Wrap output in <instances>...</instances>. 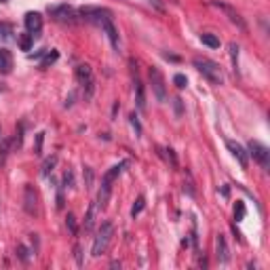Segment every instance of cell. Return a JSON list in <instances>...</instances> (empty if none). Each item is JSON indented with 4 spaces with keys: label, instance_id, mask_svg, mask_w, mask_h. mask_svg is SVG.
Instances as JSON below:
<instances>
[{
    "label": "cell",
    "instance_id": "1",
    "mask_svg": "<svg viewBox=\"0 0 270 270\" xmlns=\"http://www.w3.org/2000/svg\"><path fill=\"white\" fill-rule=\"evenodd\" d=\"M194 66L196 70L201 72L205 78H207L209 83L213 85H222V81H224V76H222V70L216 61H211L207 57H194Z\"/></svg>",
    "mask_w": 270,
    "mask_h": 270
},
{
    "label": "cell",
    "instance_id": "2",
    "mask_svg": "<svg viewBox=\"0 0 270 270\" xmlns=\"http://www.w3.org/2000/svg\"><path fill=\"white\" fill-rule=\"evenodd\" d=\"M112 236H114V224H112V222H104L101 228L97 230L95 241H93V256L95 258L101 256V253H106L110 241H112Z\"/></svg>",
    "mask_w": 270,
    "mask_h": 270
},
{
    "label": "cell",
    "instance_id": "3",
    "mask_svg": "<svg viewBox=\"0 0 270 270\" xmlns=\"http://www.w3.org/2000/svg\"><path fill=\"white\" fill-rule=\"evenodd\" d=\"M76 81L83 85L85 99H91L93 93H95V78H93V70H91V66H87V63H81V66H76Z\"/></svg>",
    "mask_w": 270,
    "mask_h": 270
},
{
    "label": "cell",
    "instance_id": "4",
    "mask_svg": "<svg viewBox=\"0 0 270 270\" xmlns=\"http://www.w3.org/2000/svg\"><path fill=\"white\" fill-rule=\"evenodd\" d=\"M78 15H83V19L97 23V26H101L106 19H112V11L101 9V6H83V9H78Z\"/></svg>",
    "mask_w": 270,
    "mask_h": 270
},
{
    "label": "cell",
    "instance_id": "5",
    "mask_svg": "<svg viewBox=\"0 0 270 270\" xmlns=\"http://www.w3.org/2000/svg\"><path fill=\"white\" fill-rule=\"evenodd\" d=\"M51 13V17L55 21H59V23H68V26H74V23L78 21V11H74L72 6H68V4H57V6H51L49 9Z\"/></svg>",
    "mask_w": 270,
    "mask_h": 270
},
{
    "label": "cell",
    "instance_id": "6",
    "mask_svg": "<svg viewBox=\"0 0 270 270\" xmlns=\"http://www.w3.org/2000/svg\"><path fill=\"white\" fill-rule=\"evenodd\" d=\"M211 6H216V9H220V11H224L226 15H228V19L234 23L239 30H243V32H247V23H245V19L241 17V13L234 9V6H230V4H224V2H218V0H213L211 2Z\"/></svg>",
    "mask_w": 270,
    "mask_h": 270
},
{
    "label": "cell",
    "instance_id": "7",
    "mask_svg": "<svg viewBox=\"0 0 270 270\" xmlns=\"http://www.w3.org/2000/svg\"><path fill=\"white\" fill-rule=\"evenodd\" d=\"M150 83H152V91L158 101H167V89H165V78L158 72V68H150Z\"/></svg>",
    "mask_w": 270,
    "mask_h": 270
},
{
    "label": "cell",
    "instance_id": "8",
    "mask_svg": "<svg viewBox=\"0 0 270 270\" xmlns=\"http://www.w3.org/2000/svg\"><path fill=\"white\" fill-rule=\"evenodd\" d=\"M131 74H133V81H135V97H137V108L144 110L146 108V93H144V83L139 81V74H137V63L131 61Z\"/></svg>",
    "mask_w": 270,
    "mask_h": 270
},
{
    "label": "cell",
    "instance_id": "9",
    "mask_svg": "<svg viewBox=\"0 0 270 270\" xmlns=\"http://www.w3.org/2000/svg\"><path fill=\"white\" fill-rule=\"evenodd\" d=\"M256 161L264 167V169H268V158H270V152H268V148L266 146H262L260 141H249V152Z\"/></svg>",
    "mask_w": 270,
    "mask_h": 270
},
{
    "label": "cell",
    "instance_id": "10",
    "mask_svg": "<svg viewBox=\"0 0 270 270\" xmlns=\"http://www.w3.org/2000/svg\"><path fill=\"white\" fill-rule=\"evenodd\" d=\"M23 207L30 216L38 213V192L34 190V186H26V190H23Z\"/></svg>",
    "mask_w": 270,
    "mask_h": 270
},
{
    "label": "cell",
    "instance_id": "11",
    "mask_svg": "<svg viewBox=\"0 0 270 270\" xmlns=\"http://www.w3.org/2000/svg\"><path fill=\"white\" fill-rule=\"evenodd\" d=\"M226 146H228L230 152H232V156L236 158V161H239V165L243 167V169H247V165H249V154H247V150H245L241 144L232 141V139H228Z\"/></svg>",
    "mask_w": 270,
    "mask_h": 270
},
{
    "label": "cell",
    "instance_id": "12",
    "mask_svg": "<svg viewBox=\"0 0 270 270\" xmlns=\"http://www.w3.org/2000/svg\"><path fill=\"white\" fill-rule=\"evenodd\" d=\"M216 256H218V262H220V264H228V260H230V251H228L226 239H224L222 234L216 236Z\"/></svg>",
    "mask_w": 270,
    "mask_h": 270
},
{
    "label": "cell",
    "instance_id": "13",
    "mask_svg": "<svg viewBox=\"0 0 270 270\" xmlns=\"http://www.w3.org/2000/svg\"><path fill=\"white\" fill-rule=\"evenodd\" d=\"M26 28L30 34H38L43 28V17H41V13H26Z\"/></svg>",
    "mask_w": 270,
    "mask_h": 270
},
{
    "label": "cell",
    "instance_id": "14",
    "mask_svg": "<svg viewBox=\"0 0 270 270\" xmlns=\"http://www.w3.org/2000/svg\"><path fill=\"white\" fill-rule=\"evenodd\" d=\"M101 28H104V32H106L108 38H110V43H112V49H114V51L121 49V41H118V32H116V28H114L112 19H106L104 23H101Z\"/></svg>",
    "mask_w": 270,
    "mask_h": 270
},
{
    "label": "cell",
    "instance_id": "15",
    "mask_svg": "<svg viewBox=\"0 0 270 270\" xmlns=\"http://www.w3.org/2000/svg\"><path fill=\"white\" fill-rule=\"evenodd\" d=\"M13 70V57L6 49H0V74H9Z\"/></svg>",
    "mask_w": 270,
    "mask_h": 270
},
{
    "label": "cell",
    "instance_id": "16",
    "mask_svg": "<svg viewBox=\"0 0 270 270\" xmlns=\"http://www.w3.org/2000/svg\"><path fill=\"white\" fill-rule=\"evenodd\" d=\"M127 163H118V165H114L112 169H110L106 176H104V180H101V184H106V186H112V181L121 176V171H123V167H125Z\"/></svg>",
    "mask_w": 270,
    "mask_h": 270
},
{
    "label": "cell",
    "instance_id": "17",
    "mask_svg": "<svg viewBox=\"0 0 270 270\" xmlns=\"http://www.w3.org/2000/svg\"><path fill=\"white\" fill-rule=\"evenodd\" d=\"M95 216H97V203H91L85 216V230H93L95 226Z\"/></svg>",
    "mask_w": 270,
    "mask_h": 270
},
{
    "label": "cell",
    "instance_id": "18",
    "mask_svg": "<svg viewBox=\"0 0 270 270\" xmlns=\"http://www.w3.org/2000/svg\"><path fill=\"white\" fill-rule=\"evenodd\" d=\"M17 43H19V49L21 51H30L32 49V45H34V34H19L17 36Z\"/></svg>",
    "mask_w": 270,
    "mask_h": 270
},
{
    "label": "cell",
    "instance_id": "19",
    "mask_svg": "<svg viewBox=\"0 0 270 270\" xmlns=\"http://www.w3.org/2000/svg\"><path fill=\"white\" fill-rule=\"evenodd\" d=\"M201 43L207 45L209 49H220V38L216 34H209V32H205V34H201Z\"/></svg>",
    "mask_w": 270,
    "mask_h": 270
},
{
    "label": "cell",
    "instance_id": "20",
    "mask_svg": "<svg viewBox=\"0 0 270 270\" xmlns=\"http://www.w3.org/2000/svg\"><path fill=\"white\" fill-rule=\"evenodd\" d=\"M158 154H161L171 167H178V158H176V154H173L171 148H158Z\"/></svg>",
    "mask_w": 270,
    "mask_h": 270
},
{
    "label": "cell",
    "instance_id": "21",
    "mask_svg": "<svg viewBox=\"0 0 270 270\" xmlns=\"http://www.w3.org/2000/svg\"><path fill=\"white\" fill-rule=\"evenodd\" d=\"M146 207V198L144 196H137V201L133 203V207H131V218H137L141 211H144Z\"/></svg>",
    "mask_w": 270,
    "mask_h": 270
},
{
    "label": "cell",
    "instance_id": "22",
    "mask_svg": "<svg viewBox=\"0 0 270 270\" xmlns=\"http://www.w3.org/2000/svg\"><path fill=\"white\" fill-rule=\"evenodd\" d=\"M55 165H57V156H49V158H46V161L43 163V176H45V178L55 169Z\"/></svg>",
    "mask_w": 270,
    "mask_h": 270
},
{
    "label": "cell",
    "instance_id": "23",
    "mask_svg": "<svg viewBox=\"0 0 270 270\" xmlns=\"http://www.w3.org/2000/svg\"><path fill=\"white\" fill-rule=\"evenodd\" d=\"M66 226H68V230H70V234H72V236H76V234H78V226H76V218L72 216V213H68V218H66Z\"/></svg>",
    "mask_w": 270,
    "mask_h": 270
},
{
    "label": "cell",
    "instance_id": "24",
    "mask_svg": "<svg viewBox=\"0 0 270 270\" xmlns=\"http://www.w3.org/2000/svg\"><path fill=\"white\" fill-rule=\"evenodd\" d=\"M230 55H232V66H234V70H236V63H239V45L236 43H230Z\"/></svg>",
    "mask_w": 270,
    "mask_h": 270
},
{
    "label": "cell",
    "instance_id": "25",
    "mask_svg": "<svg viewBox=\"0 0 270 270\" xmlns=\"http://www.w3.org/2000/svg\"><path fill=\"white\" fill-rule=\"evenodd\" d=\"M55 59H57V51H46V57L41 61V68H46L49 63H53Z\"/></svg>",
    "mask_w": 270,
    "mask_h": 270
},
{
    "label": "cell",
    "instance_id": "26",
    "mask_svg": "<svg viewBox=\"0 0 270 270\" xmlns=\"http://www.w3.org/2000/svg\"><path fill=\"white\" fill-rule=\"evenodd\" d=\"M129 123H131V127L135 129V135H141V125H139V118H137V114H131L129 116Z\"/></svg>",
    "mask_w": 270,
    "mask_h": 270
},
{
    "label": "cell",
    "instance_id": "27",
    "mask_svg": "<svg viewBox=\"0 0 270 270\" xmlns=\"http://www.w3.org/2000/svg\"><path fill=\"white\" fill-rule=\"evenodd\" d=\"M93 169L91 167H85V186L87 188H93Z\"/></svg>",
    "mask_w": 270,
    "mask_h": 270
},
{
    "label": "cell",
    "instance_id": "28",
    "mask_svg": "<svg viewBox=\"0 0 270 270\" xmlns=\"http://www.w3.org/2000/svg\"><path fill=\"white\" fill-rule=\"evenodd\" d=\"M13 34V26L11 23H0V36L2 38H11Z\"/></svg>",
    "mask_w": 270,
    "mask_h": 270
},
{
    "label": "cell",
    "instance_id": "29",
    "mask_svg": "<svg viewBox=\"0 0 270 270\" xmlns=\"http://www.w3.org/2000/svg\"><path fill=\"white\" fill-rule=\"evenodd\" d=\"M243 218H245V205H243V203H236V207H234V220L241 222Z\"/></svg>",
    "mask_w": 270,
    "mask_h": 270
},
{
    "label": "cell",
    "instance_id": "30",
    "mask_svg": "<svg viewBox=\"0 0 270 270\" xmlns=\"http://www.w3.org/2000/svg\"><path fill=\"white\" fill-rule=\"evenodd\" d=\"M173 83H176L178 89H184V87L188 85V81H186L184 74H176V76H173Z\"/></svg>",
    "mask_w": 270,
    "mask_h": 270
},
{
    "label": "cell",
    "instance_id": "31",
    "mask_svg": "<svg viewBox=\"0 0 270 270\" xmlns=\"http://www.w3.org/2000/svg\"><path fill=\"white\" fill-rule=\"evenodd\" d=\"M43 135L45 133H38L36 135V150H34V154H41L43 152Z\"/></svg>",
    "mask_w": 270,
    "mask_h": 270
},
{
    "label": "cell",
    "instance_id": "32",
    "mask_svg": "<svg viewBox=\"0 0 270 270\" xmlns=\"http://www.w3.org/2000/svg\"><path fill=\"white\" fill-rule=\"evenodd\" d=\"M74 258H76V264L83 266V251H81V247H78V245L74 247Z\"/></svg>",
    "mask_w": 270,
    "mask_h": 270
},
{
    "label": "cell",
    "instance_id": "33",
    "mask_svg": "<svg viewBox=\"0 0 270 270\" xmlns=\"http://www.w3.org/2000/svg\"><path fill=\"white\" fill-rule=\"evenodd\" d=\"M148 2H150V4H152V6H154V9H156V11H161V13L165 11V6H163L161 2H158V0H148Z\"/></svg>",
    "mask_w": 270,
    "mask_h": 270
},
{
    "label": "cell",
    "instance_id": "34",
    "mask_svg": "<svg viewBox=\"0 0 270 270\" xmlns=\"http://www.w3.org/2000/svg\"><path fill=\"white\" fill-rule=\"evenodd\" d=\"M176 110H178V114H181V99H176Z\"/></svg>",
    "mask_w": 270,
    "mask_h": 270
},
{
    "label": "cell",
    "instance_id": "35",
    "mask_svg": "<svg viewBox=\"0 0 270 270\" xmlns=\"http://www.w3.org/2000/svg\"><path fill=\"white\" fill-rule=\"evenodd\" d=\"M0 2H9V0H0Z\"/></svg>",
    "mask_w": 270,
    "mask_h": 270
},
{
    "label": "cell",
    "instance_id": "36",
    "mask_svg": "<svg viewBox=\"0 0 270 270\" xmlns=\"http://www.w3.org/2000/svg\"><path fill=\"white\" fill-rule=\"evenodd\" d=\"M173 2H176V0H173Z\"/></svg>",
    "mask_w": 270,
    "mask_h": 270
}]
</instances>
